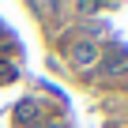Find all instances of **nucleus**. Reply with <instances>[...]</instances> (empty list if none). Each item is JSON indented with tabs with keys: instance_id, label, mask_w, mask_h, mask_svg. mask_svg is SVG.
<instances>
[{
	"instance_id": "1",
	"label": "nucleus",
	"mask_w": 128,
	"mask_h": 128,
	"mask_svg": "<svg viewBox=\"0 0 128 128\" xmlns=\"http://www.w3.org/2000/svg\"><path fill=\"white\" fill-rule=\"evenodd\" d=\"M68 60H72V68L87 72V68H94V64L102 60V49H98V42H94V38H79V42L68 49Z\"/></svg>"
},
{
	"instance_id": "2",
	"label": "nucleus",
	"mask_w": 128,
	"mask_h": 128,
	"mask_svg": "<svg viewBox=\"0 0 128 128\" xmlns=\"http://www.w3.org/2000/svg\"><path fill=\"white\" fill-rule=\"evenodd\" d=\"M120 72H128V49H109V56L102 60V76L113 79V76H120Z\"/></svg>"
},
{
	"instance_id": "3",
	"label": "nucleus",
	"mask_w": 128,
	"mask_h": 128,
	"mask_svg": "<svg viewBox=\"0 0 128 128\" xmlns=\"http://www.w3.org/2000/svg\"><path fill=\"white\" fill-rule=\"evenodd\" d=\"M15 120H19L23 128H38V120H42V102L26 98L23 106H15Z\"/></svg>"
}]
</instances>
